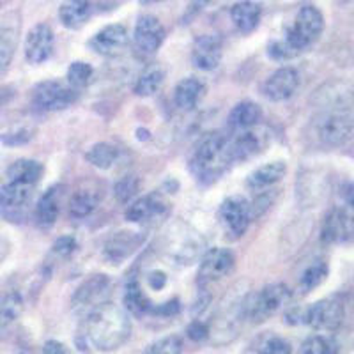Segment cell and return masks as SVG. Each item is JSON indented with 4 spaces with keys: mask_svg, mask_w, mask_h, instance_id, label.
<instances>
[{
    "mask_svg": "<svg viewBox=\"0 0 354 354\" xmlns=\"http://www.w3.org/2000/svg\"><path fill=\"white\" fill-rule=\"evenodd\" d=\"M344 321V305L338 298H326L301 312V324L317 331H335Z\"/></svg>",
    "mask_w": 354,
    "mask_h": 354,
    "instance_id": "cell-7",
    "label": "cell"
},
{
    "mask_svg": "<svg viewBox=\"0 0 354 354\" xmlns=\"http://www.w3.org/2000/svg\"><path fill=\"white\" fill-rule=\"evenodd\" d=\"M354 133V119L347 110H326L312 122V135L324 147H340Z\"/></svg>",
    "mask_w": 354,
    "mask_h": 354,
    "instance_id": "cell-4",
    "label": "cell"
},
{
    "mask_svg": "<svg viewBox=\"0 0 354 354\" xmlns=\"http://www.w3.org/2000/svg\"><path fill=\"white\" fill-rule=\"evenodd\" d=\"M268 142L270 140H268L266 133L255 131L254 128L245 129L232 142H229V147H227L229 161L236 163V161H246L250 158L257 156L268 147Z\"/></svg>",
    "mask_w": 354,
    "mask_h": 354,
    "instance_id": "cell-13",
    "label": "cell"
},
{
    "mask_svg": "<svg viewBox=\"0 0 354 354\" xmlns=\"http://www.w3.org/2000/svg\"><path fill=\"white\" fill-rule=\"evenodd\" d=\"M138 188H140V181H138L137 177H133V176L122 177L121 181L115 185V188H113V194H115L117 202L126 204V202H129L131 198H135Z\"/></svg>",
    "mask_w": 354,
    "mask_h": 354,
    "instance_id": "cell-38",
    "label": "cell"
},
{
    "mask_svg": "<svg viewBox=\"0 0 354 354\" xmlns=\"http://www.w3.org/2000/svg\"><path fill=\"white\" fill-rule=\"evenodd\" d=\"M24 312V299L18 292L6 294L0 299V333H4Z\"/></svg>",
    "mask_w": 354,
    "mask_h": 354,
    "instance_id": "cell-31",
    "label": "cell"
},
{
    "mask_svg": "<svg viewBox=\"0 0 354 354\" xmlns=\"http://www.w3.org/2000/svg\"><path fill=\"white\" fill-rule=\"evenodd\" d=\"M117 156H119V153H117L115 147L110 144H106V142L94 144L93 147L87 151V154H85V158H87L88 163L101 170L112 169L113 163L117 161Z\"/></svg>",
    "mask_w": 354,
    "mask_h": 354,
    "instance_id": "cell-32",
    "label": "cell"
},
{
    "mask_svg": "<svg viewBox=\"0 0 354 354\" xmlns=\"http://www.w3.org/2000/svg\"><path fill=\"white\" fill-rule=\"evenodd\" d=\"M234 264H236V259H234L232 252H229V250L211 248L209 252H205L197 274L198 289L207 290L211 283L227 277L232 271Z\"/></svg>",
    "mask_w": 354,
    "mask_h": 354,
    "instance_id": "cell-8",
    "label": "cell"
},
{
    "mask_svg": "<svg viewBox=\"0 0 354 354\" xmlns=\"http://www.w3.org/2000/svg\"><path fill=\"white\" fill-rule=\"evenodd\" d=\"M138 2L144 6H151V4H158V2H163V0H138Z\"/></svg>",
    "mask_w": 354,
    "mask_h": 354,
    "instance_id": "cell-51",
    "label": "cell"
},
{
    "mask_svg": "<svg viewBox=\"0 0 354 354\" xmlns=\"http://www.w3.org/2000/svg\"><path fill=\"white\" fill-rule=\"evenodd\" d=\"M183 340L179 335H169L151 344L144 354H181Z\"/></svg>",
    "mask_w": 354,
    "mask_h": 354,
    "instance_id": "cell-37",
    "label": "cell"
},
{
    "mask_svg": "<svg viewBox=\"0 0 354 354\" xmlns=\"http://www.w3.org/2000/svg\"><path fill=\"white\" fill-rule=\"evenodd\" d=\"M262 6L254 0H241L230 8V20L241 34H252L259 27Z\"/></svg>",
    "mask_w": 354,
    "mask_h": 354,
    "instance_id": "cell-20",
    "label": "cell"
},
{
    "mask_svg": "<svg viewBox=\"0 0 354 354\" xmlns=\"http://www.w3.org/2000/svg\"><path fill=\"white\" fill-rule=\"evenodd\" d=\"M286 172H287V167L283 161H271V163H268V165L259 167V169L250 176L248 185L252 186V188H257V189L270 188V186L282 181L283 177H286Z\"/></svg>",
    "mask_w": 354,
    "mask_h": 354,
    "instance_id": "cell-28",
    "label": "cell"
},
{
    "mask_svg": "<svg viewBox=\"0 0 354 354\" xmlns=\"http://www.w3.org/2000/svg\"><path fill=\"white\" fill-rule=\"evenodd\" d=\"M227 147H229V142L221 133H205L195 145L194 156H192L194 172L204 181L220 177L223 170L230 165Z\"/></svg>",
    "mask_w": 354,
    "mask_h": 354,
    "instance_id": "cell-2",
    "label": "cell"
},
{
    "mask_svg": "<svg viewBox=\"0 0 354 354\" xmlns=\"http://www.w3.org/2000/svg\"><path fill=\"white\" fill-rule=\"evenodd\" d=\"M299 87V73L294 68H280L262 85V93L271 101H286Z\"/></svg>",
    "mask_w": 354,
    "mask_h": 354,
    "instance_id": "cell-15",
    "label": "cell"
},
{
    "mask_svg": "<svg viewBox=\"0 0 354 354\" xmlns=\"http://www.w3.org/2000/svg\"><path fill=\"white\" fill-rule=\"evenodd\" d=\"M91 78H93V66L87 64V62L77 61L69 66L68 84L71 85L75 91H77V88L85 87V85L91 82Z\"/></svg>",
    "mask_w": 354,
    "mask_h": 354,
    "instance_id": "cell-36",
    "label": "cell"
},
{
    "mask_svg": "<svg viewBox=\"0 0 354 354\" xmlns=\"http://www.w3.org/2000/svg\"><path fill=\"white\" fill-rule=\"evenodd\" d=\"M110 289H112V282L106 274H91L73 294V306L94 308L109 299Z\"/></svg>",
    "mask_w": 354,
    "mask_h": 354,
    "instance_id": "cell-12",
    "label": "cell"
},
{
    "mask_svg": "<svg viewBox=\"0 0 354 354\" xmlns=\"http://www.w3.org/2000/svg\"><path fill=\"white\" fill-rule=\"evenodd\" d=\"M9 252H11V245H9L8 239L0 234V264L6 261V257L9 255Z\"/></svg>",
    "mask_w": 354,
    "mask_h": 354,
    "instance_id": "cell-50",
    "label": "cell"
},
{
    "mask_svg": "<svg viewBox=\"0 0 354 354\" xmlns=\"http://www.w3.org/2000/svg\"><path fill=\"white\" fill-rule=\"evenodd\" d=\"M32 192V185L20 181H8L0 188V209H20L30 201Z\"/></svg>",
    "mask_w": 354,
    "mask_h": 354,
    "instance_id": "cell-24",
    "label": "cell"
},
{
    "mask_svg": "<svg viewBox=\"0 0 354 354\" xmlns=\"http://www.w3.org/2000/svg\"><path fill=\"white\" fill-rule=\"evenodd\" d=\"M324 30V17L315 6H303L294 18L292 27L287 30L286 41L296 53L305 52L321 37Z\"/></svg>",
    "mask_w": 354,
    "mask_h": 354,
    "instance_id": "cell-5",
    "label": "cell"
},
{
    "mask_svg": "<svg viewBox=\"0 0 354 354\" xmlns=\"http://www.w3.org/2000/svg\"><path fill=\"white\" fill-rule=\"evenodd\" d=\"M259 354H292V347L282 337H268L259 346Z\"/></svg>",
    "mask_w": 354,
    "mask_h": 354,
    "instance_id": "cell-39",
    "label": "cell"
},
{
    "mask_svg": "<svg viewBox=\"0 0 354 354\" xmlns=\"http://www.w3.org/2000/svg\"><path fill=\"white\" fill-rule=\"evenodd\" d=\"M101 201V192L94 188H82L69 201V216L75 220L88 216L97 207Z\"/></svg>",
    "mask_w": 354,
    "mask_h": 354,
    "instance_id": "cell-27",
    "label": "cell"
},
{
    "mask_svg": "<svg viewBox=\"0 0 354 354\" xmlns=\"http://www.w3.org/2000/svg\"><path fill=\"white\" fill-rule=\"evenodd\" d=\"M59 197H61V186H53L41 195L36 205V221L41 227H52L59 218Z\"/></svg>",
    "mask_w": 354,
    "mask_h": 354,
    "instance_id": "cell-25",
    "label": "cell"
},
{
    "mask_svg": "<svg viewBox=\"0 0 354 354\" xmlns=\"http://www.w3.org/2000/svg\"><path fill=\"white\" fill-rule=\"evenodd\" d=\"M131 335V321L124 308L115 303L105 301L91 308L78 331V349L115 351L128 342Z\"/></svg>",
    "mask_w": 354,
    "mask_h": 354,
    "instance_id": "cell-1",
    "label": "cell"
},
{
    "mask_svg": "<svg viewBox=\"0 0 354 354\" xmlns=\"http://www.w3.org/2000/svg\"><path fill=\"white\" fill-rule=\"evenodd\" d=\"M328 277V266L324 262H315V264L308 266L305 271H303L301 278H299V289L303 294L312 292L314 289H317Z\"/></svg>",
    "mask_w": 354,
    "mask_h": 354,
    "instance_id": "cell-34",
    "label": "cell"
},
{
    "mask_svg": "<svg viewBox=\"0 0 354 354\" xmlns=\"http://www.w3.org/2000/svg\"><path fill=\"white\" fill-rule=\"evenodd\" d=\"M20 39V15L8 12L0 18V73L11 64Z\"/></svg>",
    "mask_w": 354,
    "mask_h": 354,
    "instance_id": "cell-16",
    "label": "cell"
},
{
    "mask_svg": "<svg viewBox=\"0 0 354 354\" xmlns=\"http://www.w3.org/2000/svg\"><path fill=\"white\" fill-rule=\"evenodd\" d=\"M321 238L324 243H353V227L342 205L333 207L324 218Z\"/></svg>",
    "mask_w": 354,
    "mask_h": 354,
    "instance_id": "cell-18",
    "label": "cell"
},
{
    "mask_svg": "<svg viewBox=\"0 0 354 354\" xmlns=\"http://www.w3.org/2000/svg\"><path fill=\"white\" fill-rule=\"evenodd\" d=\"M169 211L170 205L163 195L151 194L133 202L126 209V218L129 221H135V223H144V221L158 220V218L165 216Z\"/></svg>",
    "mask_w": 354,
    "mask_h": 354,
    "instance_id": "cell-17",
    "label": "cell"
},
{
    "mask_svg": "<svg viewBox=\"0 0 354 354\" xmlns=\"http://www.w3.org/2000/svg\"><path fill=\"white\" fill-rule=\"evenodd\" d=\"M179 310H181L179 299H170L169 303H163V305L160 306H153V308H151V314L161 315V317H172V315L179 314Z\"/></svg>",
    "mask_w": 354,
    "mask_h": 354,
    "instance_id": "cell-45",
    "label": "cell"
},
{
    "mask_svg": "<svg viewBox=\"0 0 354 354\" xmlns=\"http://www.w3.org/2000/svg\"><path fill=\"white\" fill-rule=\"evenodd\" d=\"M274 197H277V194H274L273 189H271V192H264V194L259 195V197L255 198L252 204H250V220H255V218L261 216V214L264 213V211L268 209L271 204H273Z\"/></svg>",
    "mask_w": 354,
    "mask_h": 354,
    "instance_id": "cell-40",
    "label": "cell"
},
{
    "mask_svg": "<svg viewBox=\"0 0 354 354\" xmlns=\"http://www.w3.org/2000/svg\"><path fill=\"white\" fill-rule=\"evenodd\" d=\"M30 138H32V131H28V129H18V131L15 133L2 135V137H0V142L6 145H21L27 144Z\"/></svg>",
    "mask_w": 354,
    "mask_h": 354,
    "instance_id": "cell-42",
    "label": "cell"
},
{
    "mask_svg": "<svg viewBox=\"0 0 354 354\" xmlns=\"http://www.w3.org/2000/svg\"><path fill=\"white\" fill-rule=\"evenodd\" d=\"M142 238L137 232H115L105 245V257L113 264L128 259L138 248Z\"/></svg>",
    "mask_w": 354,
    "mask_h": 354,
    "instance_id": "cell-21",
    "label": "cell"
},
{
    "mask_svg": "<svg viewBox=\"0 0 354 354\" xmlns=\"http://www.w3.org/2000/svg\"><path fill=\"white\" fill-rule=\"evenodd\" d=\"M78 248L77 241L71 238V236H64V238H59L55 241V245H53V252L59 255H62V257H69V255L75 252V250Z\"/></svg>",
    "mask_w": 354,
    "mask_h": 354,
    "instance_id": "cell-44",
    "label": "cell"
},
{
    "mask_svg": "<svg viewBox=\"0 0 354 354\" xmlns=\"http://www.w3.org/2000/svg\"><path fill=\"white\" fill-rule=\"evenodd\" d=\"M163 78H165V75H163L160 68L147 69V71L142 73L140 77H138L137 84L133 85V93L140 97L153 96L154 93H158L161 84H163Z\"/></svg>",
    "mask_w": 354,
    "mask_h": 354,
    "instance_id": "cell-33",
    "label": "cell"
},
{
    "mask_svg": "<svg viewBox=\"0 0 354 354\" xmlns=\"http://www.w3.org/2000/svg\"><path fill=\"white\" fill-rule=\"evenodd\" d=\"M53 52V32L50 25L36 24L25 37V57L30 64L48 61Z\"/></svg>",
    "mask_w": 354,
    "mask_h": 354,
    "instance_id": "cell-14",
    "label": "cell"
},
{
    "mask_svg": "<svg viewBox=\"0 0 354 354\" xmlns=\"http://www.w3.org/2000/svg\"><path fill=\"white\" fill-rule=\"evenodd\" d=\"M153 303L147 299L142 287L137 282H131L126 286L124 290V310L133 315L151 314Z\"/></svg>",
    "mask_w": 354,
    "mask_h": 354,
    "instance_id": "cell-30",
    "label": "cell"
},
{
    "mask_svg": "<svg viewBox=\"0 0 354 354\" xmlns=\"http://www.w3.org/2000/svg\"><path fill=\"white\" fill-rule=\"evenodd\" d=\"M221 223L232 239L241 238L250 225V202L241 195L225 198L220 207Z\"/></svg>",
    "mask_w": 354,
    "mask_h": 354,
    "instance_id": "cell-9",
    "label": "cell"
},
{
    "mask_svg": "<svg viewBox=\"0 0 354 354\" xmlns=\"http://www.w3.org/2000/svg\"><path fill=\"white\" fill-rule=\"evenodd\" d=\"M204 84L198 78H183L176 85V93H174V101H176L177 109L183 110V112L194 110L198 105L201 97L204 96Z\"/></svg>",
    "mask_w": 354,
    "mask_h": 354,
    "instance_id": "cell-23",
    "label": "cell"
},
{
    "mask_svg": "<svg viewBox=\"0 0 354 354\" xmlns=\"http://www.w3.org/2000/svg\"><path fill=\"white\" fill-rule=\"evenodd\" d=\"M268 53L273 57L274 61H289V59H292V57L298 55V53L290 48V44L287 43L286 39L274 41V43H271L270 48H268Z\"/></svg>",
    "mask_w": 354,
    "mask_h": 354,
    "instance_id": "cell-41",
    "label": "cell"
},
{
    "mask_svg": "<svg viewBox=\"0 0 354 354\" xmlns=\"http://www.w3.org/2000/svg\"><path fill=\"white\" fill-rule=\"evenodd\" d=\"M129 36L124 25L112 24L106 25L88 41V46L100 55L105 57H115L121 55L126 48H128Z\"/></svg>",
    "mask_w": 354,
    "mask_h": 354,
    "instance_id": "cell-11",
    "label": "cell"
},
{
    "mask_svg": "<svg viewBox=\"0 0 354 354\" xmlns=\"http://www.w3.org/2000/svg\"><path fill=\"white\" fill-rule=\"evenodd\" d=\"M301 354H338V346L326 335H312L303 342Z\"/></svg>",
    "mask_w": 354,
    "mask_h": 354,
    "instance_id": "cell-35",
    "label": "cell"
},
{
    "mask_svg": "<svg viewBox=\"0 0 354 354\" xmlns=\"http://www.w3.org/2000/svg\"><path fill=\"white\" fill-rule=\"evenodd\" d=\"M93 15V4L91 0H62L61 8H59V18L64 27L77 28L84 27Z\"/></svg>",
    "mask_w": 354,
    "mask_h": 354,
    "instance_id": "cell-22",
    "label": "cell"
},
{
    "mask_svg": "<svg viewBox=\"0 0 354 354\" xmlns=\"http://www.w3.org/2000/svg\"><path fill=\"white\" fill-rule=\"evenodd\" d=\"M192 61L202 71H211L221 61V39L214 34L201 36L194 44Z\"/></svg>",
    "mask_w": 354,
    "mask_h": 354,
    "instance_id": "cell-19",
    "label": "cell"
},
{
    "mask_svg": "<svg viewBox=\"0 0 354 354\" xmlns=\"http://www.w3.org/2000/svg\"><path fill=\"white\" fill-rule=\"evenodd\" d=\"M290 289L283 283H271L259 292L252 294L241 303V317L259 324L274 315L290 301Z\"/></svg>",
    "mask_w": 354,
    "mask_h": 354,
    "instance_id": "cell-3",
    "label": "cell"
},
{
    "mask_svg": "<svg viewBox=\"0 0 354 354\" xmlns=\"http://www.w3.org/2000/svg\"><path fill=\"white\" fill-rule=\"evenodd\" d=\"M342 198H344L342 207L346 209L347 216H349L351 227H353V236H354V185L344 186V188H342Z\"/></svg>",
    "mask_w": 354,
    "mask_h": 354,
    "instance_id": "cell-43",
    "label": "cell"
},
{
    "mask_svg": "<svg viewBox=\"0 0 354 354\" xmlns=\"http://www.w3.org/2000/svg\"><path fill=\"white\" fill-rule=\"evenodd\" d=\"M262 117V110L257 103L252 101H241L234 106L229 113V126L232 129H252L259 124Z\"/></svg>",
    "mask_w": 354,
    "mask_h": 354,
    "instance_id": "cell-26",
    "label": "cell"
},
{
    "mask_svg": "<svg viewBox=\"0 0 354 354\" xmlns=\"http://www.w3.org/2000/svg\"><path fill=\"white\" fill-rule=\"evenodd\" d=\"M43 176V165L34 160H18L8 169V181H20L36 186Z\"/></svg>",
    "mask_w": 354,
    "mask_h": 354,
    "instance_id": "cell-29",
    "label": "cell"
},
{
    "mask_svg": "<svg viewBox=\"0 0 354 354\" xmlns=\"http://www.w3.org/2000/svg\"><path fill=\"white\" fill-rule=\"evenodd\" d=\"M186 333H188V337L192 338V340H195V342H202V340H205V338L209 337V328H207V324H204L202 321H194L188 326Z\"/></svg>",
    "mask_w": 354,
    "mask_h": 354,
    "instance_id": "cell-46",
    "label": "cell"
},
{
    "mask_svg": "<svg viewBox=\"0 0 354 354\" xmlns=\"http://www.w3.org/2000/svg\"><path fill=\"white\" fill-rule=\"evenodd\" d=\"M133 39H135V46L138 48V52L144 55H153L165 41V28L153 15H142L135 25Z\"/></svg>",
    "mask_w": 354,
    "mask_h": 354,
    "instance_id": "cell-10",
    "label": "cell"
},
{
    "mask_svg": "<svg viewBox=\"0 0 354 354\" xmlns=\"http://www.w3.org/2000/svg\"><path fill=\"white\" fill-rule=\"evenodd\" d=\"M77 100V91L61 80L41 82L32 91V106L41 112H59L71 106Z\"/></svg>",
    "mask_w": 354,
    "mask_h": 354,
    "instance_id": "cell-6",
    "label": "cell"
},
{
    "mask_svg": "<svg viewBox=\"0 0 354 354\" xmlns=\"http://www.w3.org/2000/svg\"><path fill=\"white\" fill-rule=\"evenodd\" d=\"M149 283L154 290L163 289L167 283V274L161 273V271H154V273L149 274Z\"/></svg>",
    "mask_w": 354,
    "mask_h": 354,
    "instance_id": "cell-49",
    "label": "cell"
},
{
    "mask_svg": "<svg viewBox=\"0 0 354 354\" xmlns=\"http://www.w3.org/2000/svg\"><path fill=\"white\" fill-rule=\"evenodd\" d=\"M211 0H189L188 8H186L185 15H183V24H189V21L194 20L197 17L198 12L204 11V8H207Z\"/></svg>",
    "mask_w": 354,
    "mask_h": 354,
    "instance_id": "cell-47",
    "label": "cell"
},
{
    "mask_svg": "<svg viewBox=\"0 0 354 354\" xmlns=\"http://www.w3.org/2000/svg\"><path fill=\"white\" fill-rule=\"evenodd\" d=\"M43 354H71V351L59 340H48V342H44Z\"/></svg>",
    "mask_w": 354,
    "mask_h": 354,
    "instance_id": "cell-48",
    "label": "cell"
}]
</instances>
